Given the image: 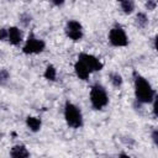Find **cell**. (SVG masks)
I'll list each match as a JSON object with an SVG mask.
<instances>
[{"mask_svg":"<svg viewBox=\"0 0 158 158\" xmlns=\"http://www.w3.org/2000/svg\"><path fill=\"white\" fill-rule=\"evenodd\" d=\"M133 90H135V101L147 105L151 104L157 95L156 90L153 89L152 84L141 74H137L135 72V79H133Z\"/></svg>","mask_w":158,"mask_h":158,"instance_id":"cell-1","label":"cell"},{"mask_svg":"<svg viewBox=\"0 0 158 158\" xmlns=\"http://www.w3.org/2000/svg\"><path fill=\"white\" fill-rule=\"evenodd\" d=\"M89 100H90V105L94 110H102L109 105V94L106 88L100 84V83H95L91 85L90 91H89Z\"/></svg>","mask_w":158,"mask_h":158,"instance_id":"cell-2","label":"cell"},{"mask_svg":"<svg viewBox=\"0 0 158 158\" xmlns=\"http://www.w3.org/2000/svg\"><path fill=\"white\" fill-rule=\"evenodd\" d=\"M63 116H64L65 123L70 128L78 130V128H81L84 125V117L80 107L70 101H65L63 107Z\"/></svg>","mask_w":158,"mask_h":158,"instance_id":"cell-3","label":"cell"},{"mask_svg":"<svg viewBox=\"0 0 158 158\" xmlns=\"http://www.w3.org/2000/svg\"><path fill=\"white\" fill-rule=\"evenodd\" d=\"M44 49H46V42L32 32L28 35L27 40L25 41V44L22 46V52L25 54H40Z\"/></svg>","mask_w":158,"mask_h":158,"instance_id":"cell-4","label":"cell"},{"mask_svg":"<svg viewBox=\"0 0 158 158\" xmlns=\"http://www.w3.org/2000/svg\"><path fill=\"white\" fill-rule=\"evenodd\" d=\"M107 40L114 47H126L128 44V36L121 26H114L109 31Z\"/></svg>","mask_w":158,"mask_h":158,"instance_id":"cell-5","label":"cell"},{"mask_svg":"<svg viewBox=\"0 0 158 158\" xmlns=\"http://www.w3.org/2000/svg\"><path fill=\"white\" fill-rule=\"evenodd\" d=\"M64 32H65V36L69 40L74 41V42L80 41L83 38V36H84L83 26L77 20H69V21H67L65 27H64Z\"/></svg>","mask_w":158,"mask_h":158,"instance_id":"cell-6","label":"cell"},{"mask_svg":"<svg viewBox=\"0 0 158 158\" xmlns=\"http://www.w3.org/2000/svg\"><path fill=\"white\" fill-rule=\"evenodd\" d=\"M78 59L81 60V62L89 68V70H90L91 73L99 72V70H101V69L104 68L102 62H101L98 57H95V56H93V54H89V53H84V52H83V53H79Z\"/></svg>","mask_w":158,"mask_h":158,"instance_id":"cell-7","label":"cell"},{"mask_svg":"<svg viewBox=\"0 0 158 158\" xmlns=\"http://www.w3.org/2000/svg\"><path fill=\"white\" fill-rule=\"evenodd\" d=\"M23 41V33L22 30L17 26H11L7 28V42L12 46H19Z\"/></svg>","mask_w":158,"mask_h":158,"instance_id":"cell-8","label":"cell"},{"mask_svg":"<svg viewBox=\"0 0 158 158\" xmlns=\"http://www.w3.org/2000/svg\"><path fill=\"white\" fill-rule=\"evenodd\" d=\"M74 73L80 80H88L89 77L91 75V72L89 70V68L79 59H77V62L74 63Z\"/></svg>","mask_w":158,"mask_h":158,"instance_id":"cell-9","label":"cell"},{"mask_svg":"<svg viewBox=\"0 0 158 158\" xmlns=\"http://www.w3.org/2000/svg\"><path fill=\"white\" fill-rule=\"evenodd\" d=\"M10 156L14 158H27L30 157V152L23 144H16L10 149Z\"/></svg>","mask_w":158,"mask_h":158,"instance_id":"cell-10","label":"cell"},{"mask_svg":"<svg viewBox=\"0 0 158 158\" xmlns=\"http://www.w3.org/2000/svg\"><path fill=\"white\" fill-rule=\"evenodd\" d=\"M26 126L31 132H38L42 127V121L40 117L36 116H27L26 117Z\"/></svg>","mask_w":158,"mask_h":158,"instance_id":"cell-11","label":"cell"},{"mask_svg":"<svg viewBox=\"0 0 158 158\" xmlns=\"http://www.w3.org/2000/svg\"><path fill=\"white\" fill-rule=\"evenodd\" d=\"M109 79H110V83L114 88L116 89H120L123 84V79H122V75L118 73V72H110L109 73Z\"/></svg>","mask_w":158,"mask_h":158,"instance_id":"cell-12","label":"cell"},{"mask_svg":"<svg viewBox=\"0 0 158 158\" xmlns=\"http://www.w3.org/2000/svg\"><path fill=\"white\" fill-rule=\"evenodd\" d=\"M149 20H148V16L146 12L143 11H139L136 14V17H135V23L138 28H144L147 25H148Z\"/></svg>","mask_w":158,"mask_h":158,"instance_id":"cell-13","label":"cell"},{"mask_svg":"<svg viewBox=\"0 0 158 158\" xmlns=\"http://www.w3.org/2000/svg\"><path fill=\"white\" fill-rule=\"evenodd\" d=\"M43 77L49 80V81H54L57 79V69L53 64H47L44 72H43Z\"/></svg>","mask_w":158,"mask_h":158,"instance_id":"cell-14","label":"cell"},{"mask_svg":"<svg viewBox=\"0 0 158 158\" xmlns=\"http://www.w3.org/2000/svg\"><path fill=\"white\" fill-rule=\"evenodd\" d=\"M120 5H121L122 12L126 14V15H131L135 11V9H136V5H135L133 0H122L120 2Z\"/></svg>","mask_w":158,"mask_h":158,"instance_id":"cell-15","label":"cell"},{"mask_svg":"<svg viewBox=\"0 0 158 158\" xmlns=\"http://www.w3.org/2000/svg\"><path fill=\"white\" fill-rule=\"evenodd\" d=\"M9 80H10V72L6 68H1L0 69V86L6 85Z\"/></svg>","mask_w":158,"mask_h":158,"instance_id":"cell-16","label":"cell"},{"mask_svg":"<svg viewBox=\"0 0 158 158\" xmlns=\"http://www.w3.org/2000/svg\"><path fill=\"white\" fill-rule=\"evenodd\" d=\"M19 20H20V23H21L23 27H27V26L31 23V21H32V15L28 14V12H23V14L20 15Z\"/></svg>","mask_w":158,"mask_h":158,"instance_id":"cell-17","label":"cell"},{"mask_svg":"<svg viewBox=\"0 0 158 158\" xmlns=\"http://www.w3.org/2000/svg\"><path fill=\"white\" fill-rule=\"evenodd\" d=\"M157 7V0H147L146 1V9L148 11H153Z\"/></svg>","mask_w":158,"mask_h":158,"instance_id":"cell-18","label":"cell"},{"mask_svg":"<svg viewBox=\"0 0 158 158\" xmlns=\"http://www.w3.org/2000/svg\"><path fill=\"white\" fill-rule=\"evenodd\" d=\"M0 41H2V42L7 41V28H5V27L0 28Z\"/></svg>","mask_w":158,"mask_h":158,"instance_id":"cell-19","label":"cell"},{"mask_svg":"<svg viewBox=\"0 0 158 158\" xmlns=\"http://www.w3.org/2000/svg\"><path fill=\"white\" fill-rule=\"evenodd\" d=\"M151 137H152V141H153L154 146H158V130L157 128H153V131L151 133Z\"/></svg>","mask_w":158,"mask_h":158,"instance_id":"cell-20","label":"cell"},{"mask_svg":"<svg viewBox=\"0 0 158 158\" xmlns=\"http://www.w3.org/2000/svg\"><path fill=\"white\" fill-rule=\"evenodd\" d=\"M51 2H52L54 6H62V5L65 2V0H51Z\"/></svg>","mask_w":158,"mask_h":158,"instance_id":"cell-21","label":"cell"},{"mask_svg":"<svg viewBox=\"0 0 158 158\" xmlns=\"http://www.w3.org/2000/svg\"><path fill=\"white\" fill-rule=\"evenodd\" d=\"M23 1H25V2H31L32 0H23Z\"/></svg>","mask_w":158,"mask_h":158,"instance_id":"cell-22","label":"cell"},{"mask_svg":"<svg viewBox=\"0 0 158 158\" xmlns=\"http://www.w3.org/2000/svg\"><path fill=\"white\" fill-rule=\"evenodd\" d=\"M116 1H117V2H121V1H122V0H116Z\"/></svg>","mask_w":158,"mask_h":158,"instance_id":"cell-23","label":"cell"}]
</instances>
